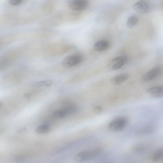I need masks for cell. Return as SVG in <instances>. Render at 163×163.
Here are the masks:
<instances>
[{
  "mask_svg": "<svg viewBox=\"0 0 163 163\" xmlns=\"http://www.w3.org/2000/svg\"><path fill=\"white\" fill-rule=\"evenodd\" d=\"M95 111L97 113H100L102 111V108L100 106H96L95 107L94 109Z\"/></svg>",
  "mask_w": 163,
  "mask_h": 163,
  "instance_id": "ffe728a7",
  "label": "cell"
},
{
  "mask_svg": "<svg viewBox=\"0 0 163 163\" xmlns=\"http://www.w3.org/2000/svg\"><path fill=\"white\" fill-rule=\"evenodd\" d=\"M163 159V149L160 148L156 150L153 154L152 159L154 162H159L162 161Z\"/></svg>",
  "mask_w": 163,
  "mask_h": 163,
  "instance_id": "7c38bea8",
  "label": "cell"
},
{
  "mask_svg": "<svg viewBox=\"0 0 163 163\" xmlns=\"http://www.w3.org/2000/svg\"><path fill=\"white\" fill-rule=\"evenodd\" d=\"M153 7L151 0H140L134 5L133 8L137 13L146 14L151 12Z\"/></svg>",
  "mask_w": 163,
  "mask_h": 163,
  "instance_id": "3957f363",
  "label": "cell"
},
{
  "mask_svg": "<svg viewBox=\"0 0 163 163\" xmlns=\"http://www.w3.org/2000/svg\"><path fill=\"white\" fill-rule=\"evenodd\" d=\"M2 103L1 102H0V108L2 106Z\"/></svg>",
  "mask_w": 163,
  "mask_h": 163,
  "instance_id": "7402d4cb",
  "label": "cell"
},
{
  "mask_svg": "<svg viewBox=\"0 0 163 163\" xmlns=\"http://www.w3.org/2000/svg\"><path fill=\"white\" fill-rule=\"evenodd\" d=\"M76 110L74 106H70L62 109L55 111L52 114L54 118L57 119L64 118L66 116L74 112Z\"/></svg>",
  "mask_w": 163,
  "mask_h": 163,
  "instance_id": "ba28073f",
  "label": "cell"
},
{
  "mask_svg": "<svg viewBox=\"0 0 163 163\" xmlns=\"http://www.w3.org/2000/svg\"><path fill=\"white\" fill-rule=\"evenodd\" d=\"M150 96L155 98H160L163 95V88L162 86H156L150 88L147 90Z\"/></svg>",
  "mask_w": 163,
  "mask_h": 163,
  "instance_id": "9c48e42d",
  "label": "cell"
},
{
  "mask_svg": "<svg viewBox=\"0 0 163 163\" xmlns=\"http://www.w3.org/2000/svg\"><path fill=\"white\" fill-rule=\"evenodd\" d=\"M100 147L95 148L81 152L76 154L74 157V160L78 162H84L93 159L99 156L102 152Z\"/></svg>",
  "mask_w": 163,
  "mask_h": 163,
  "instance_id": "6da1fadb",
  "label": "cell"
},
{
  "mask_svg": "<svg viewBox=\"0 0 163 163\" xmlns=\"http://www.w3.org/2000/svg\"><path fill=\"white\" fill-rule=\"evenodd\" d=\"M88 2L87 0H72L69 3V6L72 11L79 12L87 8Z\"/></svg>",
  "mask_w": 163,
  "mask_h": 163,
  "instance_id": "52a82bcc",
  "label": "cell"
},
{
  "mask_svg": "<svg viewBox=\"0 0 163 163\" xmlns=\"http://www.w3.org/2000/svg\"><path fill=\"white\" fill-rule=\"evenodd\" d=\"M129 61V58L126 56H120L112 60L108 64V68L114 70L119 69L126 64Z\"/></svg>",
  "mask_w": 163,
  "mask_h": 163,
  "instance_id": "5b68a950",
  "label": "cell"
},
{
  "mask_svg": "<svg viewBox=\"0 0 163 163\" xmlns=\"http://www.w3.org/2000/svg\"><path fill=\"white\" fill-rule=\"evenodd\" d=\"M52 81L50 80H44L35 83L33 84V86L36 87H48L52 84Z\"/></svg>",
  "mask_w": 163,
  "mask_h": 163,
  "instance_id": "9a60e30c",
  "label": "cell"
},
{
  "mask_svg": "<svg viewBox=\"0 0 163 163\" xmlns=\"http://www.w3.org/2000/svg\"><path fill=\"white\" fill-rule=\"evenodd\" d=\"M138 22V19L135 16H133L130 17L126 23V25L129 28H132L137 24Z\"/></svg>",
  "mask_w": 163,
  "mask_h": 163,
  "instance_id": "5bb4252c",
  "label": "cell"
},
{
  "mask_svg": "<svg viewBox=\"0 0 163 163\" xmlns=\"http://www.w3.org/2000/svg\"><path fill=\"white\" fill-rule=\"evenodd\" d=\"M23 0H9V4L13 6H16L21 3Z\"/></svg>",
  "mask_w": 163,
  "mask_h": 163,
  "instance_id": "ac0fdd59",
  "label": "cell"
},
{
  "mask_svg": "<svg viewBox=\"0 0 163 163\" xmlns=\"http://www.w3.org/2000/svg\"><path fill=\"white\" fill-rule=\"evenodd\" d=\"M14 160L15 161L18 162H22L25 160V158L21 156H17L14 157Z\"/></svg>",
  "mask_w": 163,
  "mask_h": 163,
  "instance_id": "d6986e66",
  "label": "cell"
},
{
  "mask_svg": "<svg viewBox=\"0 0 163 163\" xmlns=\"http://www.w3.org/2000/svg\"><path fill=\"white\" fill-rule=\"evenodd\" d=\"M31 96V95L30 94L28 93L24 95V97L25 99H28Z\"/></svg>",
  "mask_w": 163,
  "mask_h": 163,
  "instance_id": "44dd1931",
  "label": "cell"
},
{
  "mask_svg": "<svg viewBox=\"0 0 163 163\" xmlns=\"http://www.w3.org/2000/svg\"><path fill=\"white\" fill-rule=\"evenodd\" d=\"M161 70V67L159 66L151 69L142 76L141 81L147 83L155 80L160 75Z\"/></svg>",
  "mask_w": 163,
  "mask_h": 163,
  "instance_id": "8992f818",
  "label": "cell"
},
{
  "mask_svg": "<svg viewBox=\"0 0 163 163\" xmlns=\"http://www.w3.org/2000/svg\"><path fill=\"white\" fill-rule=\"evenodd\" d=\"M154 126H148L141 130L140 132V133L142 134L150 133L153 130H154Z\"/></svg>",
  "mask_w": 163,
  "mask_h": 163,
  "instance_id": "e0dca14e",
  "label": "cell"
},
{
  "mask_svg": "<svg viewBox=\"0 0 163 163\" xmlns=\"http://www.w3.org/2000/svg\"><path fill=\"white\" fill-rule=\"evenodd\" d=\"M50 130L49 126L47 124H43L39 126L35 130L36 133L38 134H43L49 132Z\"/></svg>",
  "mask_w": 163,
  "mask_h": 163,
  "instance_id": "4fadbf2b",
  "label": "cell"
},
{
  "mask_svg": "<svg viewBox=\"0 0 163 163\" xmlns=\"http://www.w3.org/2000/svg\"><path fill=\"white\" fill-rule=\"evenodd\" d=\"M110 46V43L108 41L102 40L96 42L94 44V48L96 52H102L108 49Z\"/></svg>",
  "mask_w": 163,
  "mask_h": 163,
  "instance_id": "30bf717a",
  "label": "cell"
},
{
  "mask_svg": "<svg viewBox=\"0 0 163 163\" xmlns=\"http://www.w3.org/2000/svg\"><path fill=\"white\" fill-rule=\"evenodd\" d=\"M84 59L82 55L79 54H75L69 55L65 58L63 64L65 67H71L82 63Z\"/></svg>",
  "mask_w": 163,
  "mask_h": 163,
  "instance_id": "277c9868",
  "label": "cell"
},
{
  "mask_svg": "<svg viewBox=\"0 0 163 163\" xmlns=\"http://www.w3.org/2000/svg\"><path fill=\"white\" fill-rule=\"evenodd\" d=\"M128 119L125 116H119L112 120L108 126L111 132H119L123 130L127 125Z\"/></svg>",
  "mask_w": 163,
  "mask_h": 163,
  "instance_id": "7a4b0ae2",
  "label": "cell"
},
{
  "mask_svg": "<svg viewBox=\"0 0 163 163\" xmlns=\"http://www.w3.org/2000/svg\"><path fill=\"white\" fill-rule=\"evenodd\" d=\"M129 78V75L127 74H121L112 78L111 79V82L114 84L118 85L124 82Z\"/></svg>",
  "mask_w": 163,
  "mask_h": 163,
  "instance_id": "8fae6325",
  "label": "cell"
},
{
  "mask_svg": "<svg viewBox=\"0 0 163 163\" xmlns=\"http://www.w3.org/2000/svg\"><path fill=\"white\" fill-rule=\"evenodd\" d=\"M54 8V5L53 4L48 3L43 5L42 9L44 13H49L52 12Z\"/></svg>",
  "mask_w": 163,
  "mask_h": 163,
  "instance_id": "2e32d148",
  "label": "cell"
}]
</instances>
